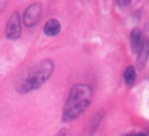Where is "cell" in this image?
Listing matches in <instances>:
<instances>
[{"mask_svg":"<svg viewBox=\"0 0 149 136\" xmlns=\"http://www.w3.org/2000/svg\"><path fill=\"white\" fill-rule=\"evenodd\" d=\"M92 89L88 85L78 84L73 86L66 100L63 110V121L69 122L78 118L92 102Z\"/></svg>","mask_w":149,"mask_h":136,"instance_id":"6da1fadb","label":"cell"},{"mask_svg":"<svg viewBox=\"0 0 149 136\" xmlns=\"http://www.w3.org/2000/svg\"><path fill=\"white\" fill-rule=\"evenodd\" d=\"M54 62L52 60H43L35 67L28 70L17 82V91L19 93H29L33 90L40 89L41 86L52 77L54 72Z\"/></svg>","mask_w":149,"mask_h":136,"instance_id":"7a4b0ae2","label":"cell"},{"mask_svg":"<svg viewBox=\"0 0 149 136\" xmlns=\"http://www.w3.org/2000/svg\"><path fill=\"white\" fill-rule=\"evenodd\" d=\"M41 17H42V5L40 3H33L24 12L23 23L25 27L31 28L40 22Z\"/></svg>","mask_w":149,"mask_h":136,"instance_id":"3957f363","label":"cell"},{"mask_svg":"<svg viewBox=\"0 0 149 136\" xmlns=\"http://www.w3.org/2000/svg\"><path fill=\"white\" fill-rule=\"evenodd\" d=\"M22 33V27H20V16L18 12H13L8 18L7 25H6V36L8 40H18Z\"/></svg>","mask_w":149,"mask_h":136,"instance_id":"277c9868","label":"cell"},{"mask_svg":"<svg viewBox=\"0 0 149 136\" xmlns=\"http://www.w3.org/2000/svg\"><path fill=\"white\" fill-rule=\"evenodd\" d=\"M130 43H131V49L135 53H140L143 47V36L142 31L140 29H134L131 31L130 36Z\"/></svg>","mask_w":149,"mask_h":136,"instance_id":"5b68a950","label":"cell"},{"mask_svg":"<svg viewBox=\"0 0 149 136\" xmlns=\"http://www.w3.org/2000/svg\"><path fill=\"white\" fill-rule=\"evenodd\" d=\"M43 31L47 36H56L60 31H61V24L57 19L55 18H52V19H49L45 24H44V28H43Z\"/></svg>","mask_w":149,"mask_h":136,"instance_id":"8992f818","label":"cell"},{"mask_svg":"<svg viewBox=\"0 0 149 136\" xmlns=\"http://www.w3.org/2000/svg\"><path fill=\"white\" fill-rule=\"evenodd\" d=\"M124 80H125V82L128 85H132L136 80V69L132 67V66H129L125 72H124Z\"/></svg>","mask_w":149,"mask_h":136,"instance_id":"52a82bcc","label":"cell"},{"mask_svg":"<svg viewBox=\"0 0 149 136\" xmlns=\"http://www.w3.org/2000/svg\"><path fill=\"white\" fill-rule=\"evenodd\" d=\"M117 1V4L118 5H120V6H125V5H128L131 0H116Z\"/></svg>","mask_w":149,"mask_h":136,"instance_id":"ba28073f","label":"cell"},{"mask_svg":"<svg viewBox=\"0 0 149 136\" xmlns=\"http://www.w3.org/2000/svg\"><path fill=\"white\" fill-rule=\"evenodd\" d=\"M136 136H146V135H144V134H137Z\"/></svg>","mask_w":149,"mask_h":136,"instance_id":"9c48e42d","label":"cell"},{"mask_svg":"<svg viewBox=\"0 0 149 136\" xmlns=\"http://www.w3.org/2000/svg\"><path fill=\"white\" fill-rule=\"evenodd\" d=\"M125 136H131V135H130V134H129V135H125Z\"/></svg>","mask_w":149,"mask_h":136,"instance_id":"30bf717a","label":"cell"}]
</instances>
